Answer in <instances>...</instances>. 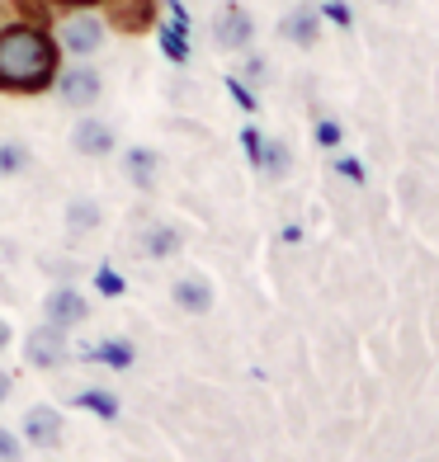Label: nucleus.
Listing matches in <instances>:
<instances>
[{
  "label": "nucleus",
  "instance_id": "obj_1",
  "mask_svg": "<svg viewBox=\"0 0 439 462\" xmlns=\"http://www.w3.org/2000/svg\"><path fill=\"white\" fill-rule=\"evenodd\" d=\"M61 71V48L48 29L10 19L0 29V90L5 95H43Z\"/></svg>",
  "mask_w": 439,
  "mask_h": 462
},
{
  "label": "nucleus",
  "instance_id": "obj_2",
  "mask_svg": "<svg viewBox=\"0 0 439 462\" xmlns=\"http://www.w3.org/2000/svg\"><path fill=\"white\" fill-rule=\"evenodd\" d=\"M104 33H109V29H104V19L95 10H67V19L57 24L52 38H57L61 52H71V57L86 61V57H95L104 48Z\"/></svg>",
  "mask_w": 439,
  "mask_h": 462
},
{
  "label": "nucleus",
  "instance_id": "obj_3",
  "mask_svg": "<svg viewBox=\"0 0 439 462\" xmlns=\"http://www.w3.org/2000/svg\"><path fill=\"white\" fill-rule=\"evenodd\" d=\"M52 90H57V99L67 104V109H76V114H86V109H95V104L104 99V76L95 71V67H67V71H57V80H52Z\"/></svg>",
  "mask_w": 439,
  "mask_h": 462
},
{
  "label": "nucleus",
  "instance_id": "obj_4",
  "mask_svg": "<svg viewBox=\"0 0 439 462\" xmlns=\"http://www.w3.org/2000/svg\"><path fill=\"white\" fill-rule=\"evenodd\" d=\"M104 5V29H118V33H152L156 19H161V0H99Z\"/></svg>",
  "mask_w": 439,
  "mask_h": 462
},
{
  "label": "nucleus",
  "instance_id": "obj_5",
  "mask_svg": "<svg viewBox=\"0 0 439 462\" xmlns=\"http://www.w3.org/2000/svg\"><path fill=\"white\" fill-rule=\"evenodd\" d=\"M24 359H29V368H38V373H57V368H67V359H71L67 330L52 326V321H43L38 330H29V340H24Z\"/></svg>",
  "mask_w": 439,
  "mask_h": 462
},
{
  "label": "nucleus",
  "instance_id": "obj_6",
  "mask_svg": "<svg viewBox=\"0 0 439 462\" xmlns=\"http://www.w3.org/2000/svg\"><path fill=\"white\" fill-rule=\"evenodd\" d=\"M213 43L222 52H250V43H256V14L237 5V0H227L213 14Z\"/></svg>",
  "mask_w": 439,
  "mask_h": 462
},
{
  "label": "nucleus",
  "instance_id": "obj_7",
  "mask_svg": "<svg viewBox=\"0 0 439 462\" xmlns=\"http://www.w3.org/2000/svg\"><path fill=\"white\" fill-rule=\"evenodd\" d=\"M71 152H76V156H90V161L114 156V152H118L114 123H104V118H95V114L86 109V114L76 118V128H71Z\"/></svg>",
  "mask_w": 439,
  "mask_h": 462
},
{
  "label": "nucleus",
  "instance_id": "obj_8",
  "mask_svg": "<svg viewBox=\"0 0 439 462\" xmlns=\"http://www.w3.org/2000/svg\"><path fill=\"white\" fill-rule=\"evenodd\" d=\"M43 317L52 326L67 330V326H80V321L90 317V302H86V292H80L76 283H57L48 298H43Z\"/></svg>",
  "mask_w": 439,
  "mask_h": 462
},
{
  "label": "nucleus",
  "instance_id": "obj_9",
  "mask_svg": "<svg viewBox=\"0 0 439 462\" xmlns=\"http://www.w3.org/2000/svg\"><path fill=\"white\" fill-rule=\"evenodd\" d=\"M24 439L33 448H61V439H67V420H61V411L57 406H29V415H24Z\"/></svg>",
  "mask_w": 439,
  "mask_h": 462
},
{
  "label": "nucleus",
  "instance_id": "obj_10",
  "mask_svg": "<svg viewBox=\"0 0 439 462\" xmlns=\"http://www.w3.org/2000/svg\"><path fill=\"white\" fill-rule=\"evenodd\" d=\"M123 175H128L133 189L152 194L156 180H161V152H152V146H128V152H123Z\"/></svg>",
  "mask_w": 439,
  "mask_h": 462
},
{
  "label": "nucleus",
  "instance_id": "obj_11",
  "mask_svg": "<svg viewBox=\"0 0 439 462\" xmlns=\"http://www.w3.org/2000/svg\"><path fill=\"white\" fill-rule=\"evenodd\" d=\"M279 38H288L293 48H317V38H322V14L312 10V5L288 10V14L279 19Z\"/></svg>",
  "mask_w": 439,
  "mask_h": 462
},
{
  "label": "nucleus",
  "instance_id": "obj_12",
  "mask_svg": "<svg viewBox=\"0 0 439 462\" xmlns=\"http://www.w3.org/2000/svg\"><path fill=\"white\" fill-rule=\"evenodd\" d=\"M171 302L180 311H190V317H203V311H213V283H208L203 274H184L171 288Z\"/></svg>",
  "mask_w": 439,
  "mask_h": 462
},
{
  "label": "nucleus",
  "instance_id": "obj_13",
  "mask_svg": "<svg viewBox=\"0 0 439 462\" xmlns=\"http://www.w3.org/2000/svg\"><path fill=\"white\" fill-rule=\"evenodd\" d=\"M142 255L146 260H175L180 255V226H171V222L142 226Z\"/></svg>",
  "mask_w": 439,
  "mask_h": 462
},
{
  "label": "nucleus",
  "instance_id": "obj_14",
  "mask_svg": "<svg viewBox=\"0 0 439 462\" xmlns=\"http://www.w3.org/2000/svg\"><path fill=\"white\" fill-rule=\"evenodd\" d=\"M256 165L265 175H275V180H284L288 171H293V152H288V142L284 137H260V152H256Z\"/></svg>",
  "mask_w": 439,
  "mask_h": 462
},
{
  "label": "nucleus",
  "instance_id": "obj_15",
  "mask_svg": "<svg viewBox=\"0 0 439 462\" xmlns=\"http://www.w3.org/2000/svg\"><path fill=\"white\" fill-rule=\"evenodd\" d=\"M99 222H104V208L95 199H71L67 203V231L71 236H80V231H99Z\"/></svg>",
  "mask_w": 439,
  "mask_h": 462
},
{
  "label": "nucleus",
  "instance_id": "obj_16",
  "mask_svg": "<svg viewBox=\"0 0 439 462\" xmlns=\"http://www.w3.org/2000/svg\"><path fill=\"white\" fill-rule=\"evenodd\" d=\"M80 359H104L109 368H128L133 364V345L128 340H104V345H90V349H80Z\"/></svg>",
  "mask_w": 439,
  "mask_h": 462
},
{
  "label": "nucleus",
  "instance_id": "obj_17",
  "mask_svg": "<svg viewBox=\"0 0 439 462\" xmlns=\"http://www.w3.org/2000/svg\"><path fill=\"white\" fill-rule=\"evenodd\" d=\"M33 165V152L24 142H0V180H14Z\"/></svg>",
  "mask_w": 439,
  "mask_h": 462
},
{
  "label": "nucleus",
  "instance_id": "obj_18",
  "mask_svg": "<svg viewBox=\"0 0 439 462\" xmlns=\"http://www.w3.org/2000/svg\"><path fill=\"white\" fill-rule=\"evenodd\" d=\"M156 38H161V52L171 57L175 67H184V61H190V43H184V38H190V29H180L175 19H171V24L156 29Z\"/></svg>",
  "mask_w": 439,
  "mask_h": 462
},
{
  "label": "nucleus",
  "instance_id": "obj_19",
  "mask_svg": "<svg viewBox=\"0 0 439 462\" xmlns=\"http://www.w3.org/2000/svg\"><path fill=\"white\" fill-rule=\"evenodd\" d=\"M71 402H76V406H86V411H90V415H99V420H118V402H114L109 392H99V387L76 392Z\"/></svg>",
  "mask_w": 439,
  "mask_h": 462
},
{
  "label": "nucleus",
  "instance_id": "obj_20",
  "mask_svg": "<svg viewBox=\"0 0 439 462\" xmlns=\"http://www.w3.org/2000/svg\"><path fill=\"white\" fill-rule=\"evenodd\" d=\"M14 10L24 24H38V29H52V5L48 0H14Z\"/></svg>",
  "mask_w": 439,
  "mask_h": 462
},
{
  "label": "nucleus",
  "instance_id": "obj_21",
  "mask_svg": "<svg viewBox=\"0 0 439 462\" xmlns=\"http://www.w3.org/2000/svg\"><path fill=\"white\" fill-rule=\"evenodd\" d=\"M241 80H246L250 90L269 86V61H265L260 52H246V61H241Z\"/></svg>",
  "mask_w": 439,
  "mask_h": 462
},
{
  "label": "nucleus",
  "instance_id": "obj_22",
  "mask_svg": "<svg viewBox=\"0 0 439 462\" xmlns=\"http://www.w3.org/2000/svg\"><path fill=\"white\" fill-rule=\"evenodd\" d=\"M227 95H232V99L241 104L246 114H256V109H260V104H256V95H250V86H246L241 76H227Z\"/></svg>",
  "mask_w": 439,
  "mask_h": 462
},
{
  "label": "nucleus",
  "instance_id": "obj_23",
  "mask_svg": "<svg viewBox=\"0 0 439 462\" xmlns=\"http://www.w3.org/2000/svg\"><path fill=\"white\" fill-rule=\"evenodd\" d=\"M24 448H29V444H19V439L0 425V462H24Z\"/></svg>",
  "mask_w": 439,
  "mask_h": 462
},
{
  "label": "nucleus",
  "instance_id": "obj_24",
  "mask_svg": "<svg viewBox=\"0 0 439 462\" xmlns=\"http://www.w3.org/2000/svg\"><path fill=\"white\" fill-rule=\"evenodd\" d=\"M317 142L326 146V152H336V146H341V128L331 118H317Z\"/></svg>",
  "mask_w": 439,
  "mask_h": 462
},
{
  "label": "nucleus",
  "instance_id": "obj_25",
  "mask_svg": "<svg viewBox=\"0 0 439 462\" xmlns=\"http://www.w3.org/2000/svg\"><path fill=\"white\" fill-rule=\"evenodd\" d=\"M336 175H345L350 184H364V165L354 156H336Z\"/></svg>",
  "mask_w": 439,
  "mask_h": 462
},
{
  "label": "nucleus",
  "instance_id": "obj_26",
  "mask_svg": "<svg viewBox=\"0 0 439 462\" xmlns=\"http://www.w3.org/2000/svg\"><path fill=\"white\" fill-rule=\"evenodd\" d=\"M95 283H99V292H109V298H118V292H123V279L114 274V269H99Z\"/></svg>",
  "mask_w": 439,
  "mask_h": 462
},
{
  "label": "nucleus",
  "instance_id": "obj_27",
  "mask_svg": "<svg viewBox=\"0 0 439 462\" xmlns=\"http://www.w3.org/2000/svg\"><path fill=\"white\" fill-rule=\"evenodd\" d=\"M260 137H265V133H256V128H246V133H241V146H246V156H250V165H256V152H260Z\"/></svg>",
  "mask_w": 439,
  "mask_h": 462
},
{
  "label": "nucleus",
  "instance_id": "obj_28",
  "mask_svg": "<svg viewBox=\"0 0 439 462\" xmlns=\"http://www.w3.org/2000/svg\"><path fill=\"white\" fill-rule=\"evenodd\" d=\"M52 10H95L99 0H48Z\"/></svg>",
  "mask_w": 439,
  "mask_h": 462
},
{
  "label": "nucleus",
  "instance_id": "obj_29",
  "mask_svg": "<svg viewBox=\"0 0 439 462\" xmlns=\"http://www.w3.org/2000/svg\"><path fill=\"white\" fill-rule=\"evenodd\" d=\"M326 14H331V19H336V24H341V29H350V10L341 5V0H331V5H326Z\"/></svg>",
  "mask_w": 439,
  "mask_h": 462
},
{
  "label": "nucleus",
  "instance_id": "obj_30",
  "mask_svg": "<svg viewBox=\"0 0 439 462\" xmlns=\"http://www.w3.org/2000/svg\"><path fill=\"white\" fill-rule=\"evenodd\" d=\"M10 392H14V377H10V368H0V406L10 402Z\"/></svg>",
  "mask_w": 439,
  "mask_h": 462
},
{
  "label": "nucleus",
  "instance_id": "obj_31",
  "mask_svg": "<svg viewBox=\"0 0 439 462\" xmlns=\"http://www.w3.org/2000/svg\"><path fill=\"white\" fill-rule=\"evenodd\" d=\"M10 340H14V330H10V321H0V349H10Z\"/></svg>",
  "mask_w": 439,
  "mask_h": 462
}]
</instances>
